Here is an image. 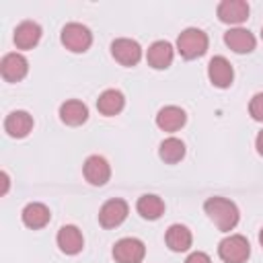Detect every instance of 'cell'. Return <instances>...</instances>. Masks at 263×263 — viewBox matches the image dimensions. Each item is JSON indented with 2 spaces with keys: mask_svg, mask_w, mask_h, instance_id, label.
<instances>
[{
  "mask_svg": "<svg viewBox=\"0 0 263 263\" xmlns=\"http://www.w3.org/2000/svg\"><path fill=\"white\" fill-rule=\"evenodd\" d=\"M203 210H205L208 218L216 224V228L220 232H230L238 224V218H240L236 203L226 199V197H210V199H205Z\"/></svg>",
  "mask_w": 263,
  "mask_h": 263,
  "instance_id": "obj_1",
  "label": "cell"
},
{
  "mask_svg": "<svg viewBox=\"0 0 263 263\" xmlns=\"http://www.w3.org/2000/svg\"><path fill=\"white\" fill-rule=\"evenodd\" d=\"M208 43H210L208 35L201 29L189 27L177 37V51L185 60H195V58H201L208 51Z\"/></svg>",
  "mask_w": 263,
  "mask_h": 263,
  "instance_id": "obj_2",
  "label": "cell"
},
{
  "mask_svg": "<svg viewBox=\"0 0 263 263\" xmlns=\"http://www.w3.org/2000/svg\"><path fill=\"white\" fill-rule=\"evenodd\" d=\"M218 255L224 263H245L251 255V245L242 234H230L218 245Z\"/></svg>",
  "mask_w": 263,
  "mask_h": 263,
  "instance_id": "obj_3",
  "label": "cell"
},
{
  "mask_svg": "<svg viewBox=\"0 0 263 263\" xmlns=\"http://www.w3.org/2000/svg\"><path fill=\"white\" fill-rule=\"evenodd\" d=\"M62 43L66 45V49L74 51V53H82L90 47L92 43V33L88 31V27L80 25V23H68L64 29H62V35H60Z\"/></svg>",
  "mask_w": 263,
  "mask_h": 263,
  "instance_id": "obj_4",
  "label": "cell"
},
{
  "mask_svg": "<svg viewBox=\"0 0 263 263\" xmlns=\"http://www.w3.org/2000/svg\"><path fill=\"white\" fill-rule=\"evenodd\" d=\"M146 255V247L140 238H121L113 245V259L117 263H142Z\"/></svg>",
  "mask_w": 263,
  "mask_h": 263,
  "instance_id": "obj_5",
  "label": "cell"
},
{
  "mask_svg": "<svg viewBox=\"0 0 263 263\" xmlns=\"http://www.w3.org/2000/svg\"><path fill=\"white\" fill-rule=\"evenodd\" d=\"M127 201L125 199H109L103 203V208L99 210V224L103 228H117L125 218H127Z\"/></svg>",
  "mask_w": 263,
  "mask_h": 263,
  "instance_id": "obj_6",
  "label": "cell"
},
{
  "mask_svg": "<svg viewBox=\"0 0 263 263\" xmlns=\"http://www.w3.org/2000/svg\"><path fill=\"white\" fill-rule=\"evenodd\" d=\"M111 55L121 66H136L140 62V58H142V47H140L138 41L121 37V39H115L111 43Z\"/></svg>",
  "mask_w": 263,
  "mask_h": 263,
  "instance_id": "obj_7",
  "label": "cell"
},
{
  "mask_svg": "<svg viewBox=\"0 0 263 263\" xmlns=\"http://www.w3.org/2000/svg\"><path fill=\"white\" fill-rule=\"evenodd\" d=\"M29 72V62L23 53H6L0 62V74L6 82H18L27 76Z\"/></svg>",
  "mask_w": 263,
  "mask_h": 263,
  "instance_id": "obj_8",
  "label": "cell"
},
{
  "mask_svg": "<svg viewBox=\"0 0 263 263\" xmlns=\"http://www.w3.org/2000/svg\"><path fill=\"white\" fill-rule=\"evenodd\" d=\"M82 173H84V179L90 183V185H95V187H101V185H105L107 181H109V177H111V166H109V162L103 158V156H88L86 160H84V166H82Z\"/></svg>",
  "mask_w": 263,
  "mask_h": 263,
  "instance_id": "obj_9",
  "label": "cell"
},
{
  "mask_svg": "<svg viewBox=\"0 0 263 263\" xmlns=\"http://www.w3.org/2000/svg\"><path fill=\"white\" fill-rule=\"evenodd\" d=\"M208 76H210V82L218 88H228L232 84V78H234V72H232V66L230 62L224 58V55H214L208 64Z\"/></svg>",
  "mask_w": 263,
  "mask_h": 263,
  "instance_id": "obj_10",
  "label": "cell"
},
{
  "mask_svg": "<svg viewBox=\"0 0 263 263\" xmlns=\"http://www.w3.org/2000/svg\"><path fill=\"white\" fill-rule=\"evenodd\" d=\"M218 18L226 25H240L249 18V4L245 0H222L218 4Z\"/></svg>",
  "mask_w": 263,
  "mask_h": 263,
  "instance_id": "obj_11",
  "label": "cell"
},
{
  "mask_svg": "<svg viewBox=\"0 0 263 263\" xmlns=\"http://www.w3.org/2000/svg\"><path fill=\"white\" fill-rule=\"evenodd\" d=\"M224 43L234 51V53H251L257 45L255 41V35L242 27H234V29H228L224 33Z\"/></svg>",
  "mask_w": 263,
  "mask_h": 263,
  "instance_id": "obj_12",
  "label": "cell"
},
{
  "mask_svg": "<svg viewBox=\"0 0 263 263\" xmlns=\"http://www.w3.org/2000/svg\"><path fill=\"white\" fill-rule=\"evenodd\" d=\"M58 247L62 253L66 255H76L82 251L84 247V238H82V232L74 226V224H66L58 230Z\"/></svg>",
  "mask_w": 263,
  "mask_h": 263,
  "instance_id": "obj_13",
  "label": "cell"
},
{
  "mask_svg": "<svg viewBox=\"0 0 263 263\" xmlns=\"http://www.w3.org/2000/svg\"><path fill=\"white\" fill-rule=\"evenodd\" d=\"M21 218H23V224L33 228V230H39L43 228L49 220H51V212L45 203H39V201H31L23 208L21 212Z\"/></svg>",
  "mask_w": 263,
  "mask_h": 263,
  "instance_id": "obj_14",
  "label": "cell"
},
{
  "mask_svg": "<svg viewBox=\"0 0 263 263\" xmlns=\"http://www.w3.org/2000/svg\"><path fill=\"white\" fill-rule=\"evenodd\" d=\"M173 55H175V51H173V45L168 41H154L148 47L146 60H148V66H152L154 70H164L171 66Z\"/></svg>",
  "mask_w": 263,
  "mask_h": 263,
  "instance_id": "obj_15",
  "label": "cell"
},
{
  "mask_svg": "<svg viewBox=\"0 0 263 263\" xmlns=\"http://www.w3.org/2000/svg\"><path fill=\"white\" fill-rule=\"evenodd\" d=\"M187 121V115L181 107H175V105H168V107H162L156 115V125L162 129V132H177L185 125Z\"/></svg>",
  "mask_w": 263,
  "mask_h": 263,
  "instance_id": "obj_16",
  "label": "cell"
},
{
  "mask_svg": "<svg viewBox=\"0 0 263 263\" xmlns=\"http://www.w3.org/2000/svg\"><path fill=\"white\" fill-rule=\"evenodd\" d=\"M4 129L10 138H25L33 129V117L27 111H12L4 119Z\"/></svg>",
  "mask_w": 263,
  "mask_h": 263,
  "instance_id": "obj_17",
  "label": "cell"
},
{
  "mask_svg": "<svg viewBox=\"0 0 263 263\" xmlns=\"http://www.w3.org/2000/svg\"><path fill=\"white\" fill-rule=\"evenodd\" d=\"M41 39V27L33 21H23L14 29V45L18 49H31L39 43Z\"/></svg>",
  "mask_w": 263,
  "mask_h": 263,
  "instance_id": "obj_18",
  "label": "cell"
},
{
  "mask_svg": "<svg viewBox=\"0 0 263 263\" xmlns=\"http://www.w3.org/2000/svg\"><path fill=\"white\" fill-rule=\"evenodd\" d=\"M60 119L66 123V125H82L86 119H88V107L82 103V101H66L62 107H60Z\"/></svg>",
  "mask_w": 263,
  "mask_h": 263,
  "instance_id": "obj_19",
  "label": "cell"
},
{
  "mask_svg": "<svg viewBox=\"0 0 263 263\" xmlns=\"http://www.w3.org/2000/svg\"><path fill=\"white\" fill-rule=\"evenodd\" d=\"M164 240H166V247H168L171 251L183 253V251H187V249L191 247L193 236H191V230H189L187 226H183V224H173V226L166 230Z\"/></svg>",
  "mask_w": 263,
  "mask_h": 263,
  "instance_id": "obj_20",
  "label": "cell"
},
{
  "mask_svg": "<svg viewBox=\"0 0 263 263\" xmlns=\"http://www.w3.org/2000/svg\"><path fill=\"white\" fill-rule=\"evenodd\" d=\"M123 105H125V99H123V95H121L119 90H115V88H109V90L101 92V97L97 99V109H99V113H101V115H107V117L117 115V113L123 109Z\"/></svg>",
  "mask_w": 263,
  "mask_h": 263,
  "instance_id": "obj_21",
  "label": "cell"
},
{
  "mask_svg": "<svg viewBox=\"0 0 263 263\" xmlns=\"http://www.w3.org/2000/svg\"><path fill=\"white\" fill-rule=\"evenodd\" d=\"M136 210L146 220H158L164 214V201L158 195H154V193H146V195H142L138 199Z\"/></svg>",
  "mask_w": 263,
  "mask_h": 263,
  "instance_id": "obj_22",
  "label": "cell"
},
{
  "mask_svg": "<svg viewBox=\"0 0 263 263\" xmlns=\"http://www.w3.org/2000/svg\"><path fill=\"white\" fill-rule=\"evenodd\" d=\"M158 156L166 164H177L185 156V144L179 138H166V140H162V144L158 148Z\"/></svg>",
  "mask_w": 263,
  "mask_h": 263,
  "instance_id": "obj_23",
  "label": "cell"
},
{
  "mask_svg": "<svg viewBox=\"0 0 263 263\" xmlns=\"http://www.w3.org/2000/svg\"><path fill=\"white\" fill-rule=\"evenodd\" d=\"M249 113L255 121H263V92H257L249 103Z\"/></svg>",
  "mask_w": 263,
  "mask_h": 263,
  "instance_id": "obj_24",
  "label": "cell"
},
{
  "mask_svg": "<svg viewBox=\"0 0 263 263\" xmlns=\"http://www.w3.org/2000/svg\"><path fill=\"white\" fill-rule=\"evenodd\" d=\"M185 263H212V259H210L205 253L195 251V253H191V255L185 259Z\"/></svg>",
  "mask_w": 263,
  "mask_h": 263,
  "instance_id": "obj_25",
  "label": "cell"
},
{
  "mask_svg": "<svg viewBox=\"0 0 263 263\" xmlns=\"http://www.w3.org/2000/svg\"><path fill=\"white\" fill-rule=\"evenodd\" d=\"M255 146H257V152L263 156V129L257 134V140H255Z\"/></svg>",
  "mask_w": 263,
  "mask_h": 263,
  "instance_id": "obj_26",
  "label": "cell"
},
{
  "mask_svg": "<svg viewBox=\"0 0 263 263\" xmlns=\"http://www.w3.org/2000/svg\"><path fill=\"white\" fill-rule=\"evenodd\" d=\"M0 177H2V195H6V191H8V175L0 173Z\"/></svg>",
  "mask_w": 263,
  "mask_h": 263,
  "instance_id": "obj_27",
  "label": "cell"
},
{
  "mask_svg": "<svg viewBox=\"0 0 263 263\" xmlns=\"http://www.w3.org/2000/svg\"><path fill=\"white\" fill-rule=\"evenodd\" d=\"M259 242H261V247H263V228H261V232H259Z\"/></svg>",
  "mask_w": 263,
  "mask_h": 263,
  "instance_id": "obj_28",
  "label": "cell"
},
{
  "mask_svg": "<svg viewBox=\"0 0 263 263\" xmlns=\"http://www.w3.org/2000/svg\"><path fill=\"white\" fill-rule=\"evenodd\" d=\"M261 35H263V31H261Z\"/></svg>",
  "mask_w": 263,
  "mask_h": 263,
  "instance_id": "obj_29",
  "label": "cell"
}]
</instances>
